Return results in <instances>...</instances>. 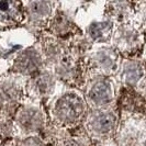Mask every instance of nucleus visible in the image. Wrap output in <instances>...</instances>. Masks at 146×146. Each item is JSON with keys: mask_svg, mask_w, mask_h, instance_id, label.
<instances>
[{"mask_svg": "<svg viewBox=\"0 0 146 146\" xmlns=\"http://www.w3.org/2000/svg\"><path fill=\"white\" fill-rule=\"evenodd\" d=\"M110 31V23L103 22V23H96L90 29V34L94 38H102L106 36Z\"/></svg>", "mask_w": 146, "mask_h": 146, "instance_id": "4", "label": "nucleus"}, {"mask_svg": "<svg viewBox=\"0 0 146 146\" xmlns=\"http://www.w3.org/2000/svg\"><path fill=\"white\" fill-rule=\"evenodd\" d=\"M98 63L100 64L102 68H106V69H113V67L115 65L112 54L107 55L106 53H102V55H100V57L98 59Z\"/></svg>", "mask_w": 146, "mask_h": 146, "instance_id": "7", "label": "nucleus"}, {"mask_svg": "<svg viewBox=\"0 0 146 146\" xmlns=\"http://www.w3.org/2000/svg\"><path fill=\"white\" fill-rule=\"evenodd\" d=\"M84 103L79 97L68 95L63 97L56 106V111L60 119L65 121H74L84 112Z\"/></svg>", "mask_w": 146, "mask_h": 146, "instance_id": "1", "label": "nucleus"}, {"mask_svg": "<svg viewBox=\"0 0 146 146\" xmlns=\"http://www.w3.org/2000/svg\"><path fill=\"white\" fill-rule=\"evenodd\" d=\"M115 123V119L109 112H99L91 117L90 125L98 133H107L112 130Z\"/></svg>", "mask_w": 146, "mask_h": 146, "instance_id": "2", "label": "nucleus"}, {"mask_svg": "<svg viewBox=\"0 0 146 146\" xmlns=\"http://www.w3.org/2000/svg\"><path fill=\"white\" fill-rule=\"evenodd\" d=\"M64 146H78L75 142H73V141H68V142H66L65 144H64Z\"/></svg>", "mask_w": 146, "mask_h": 146, "instance_id": "9", "label": "nucleus"}, {"mask_svg": "<svg viewBox=\"0 0 146 146\" xmlns=\"http://www.w3.org/2000/svg\"><path fill=\"white\" fill-rule=\"evenodd\" d=\"M37 64H38V62H37L35 55H32V54L25 55L21 60L22 69H25V70H29V72L36 68Z\"/></svg>", "mask_w": 146, "mask_h": 146, "instance_id": "6", "label": "nucleus"}, {"mask_svg": "<svg viewBox=\"0 0 146 146\" xmlns=\"http://www.w3.org/2000/svg\"><path fill=\"white\" fill-rule=\"evenodd\" d=\"M112 98V89L108 81H98L90 91V99L95 103L102 104Z\"/></svg>", "mask_w": 146, "mask_h": 146, "instance_id": "3", "label": "nucleus"}, {"mask_svg": "<svg viewBox=\"0 0 146 146\" xmlns=\"http://www.w3.org/2000/svg\"><path fill=\"white\" fill-rule=\"evenodd\" d=\"M145 146H146V144H145Z\"/></svg>", "mask_w": 146, "mask_h": 146, "instance_id": "10", "label": "nucleus"}, {"mask_svg": "<svg viewBox=\"0 0 146 146\" xmlns=\"http://www.w3.org/2000/svg\"><path fill=\"white\" fill-rule=\"evenodd\" d=\"M142 75V70L137 65L131 64L129 67L125 69V76H126V80L129 82H135L139 79Z\"/></svg>", "mask_w": 146, "mask_h": 146, "instance_id": "5", "label": "nucleus"}, {"mask_svg": "<svg viewBox=\"0 0 146 146\" xmlns=\"http://www.w3.org/2000/svg\"><path fill=\"white\" fill-rule=\"evenodd\" d=\"M33 13H36L37 17H42L48 12V7L46 2H34L33 5Z\"/></svg>", "mask_w": 146, "mask_h": 146, "instance_id": "8", "label": "nucleus"}]
</instances>
